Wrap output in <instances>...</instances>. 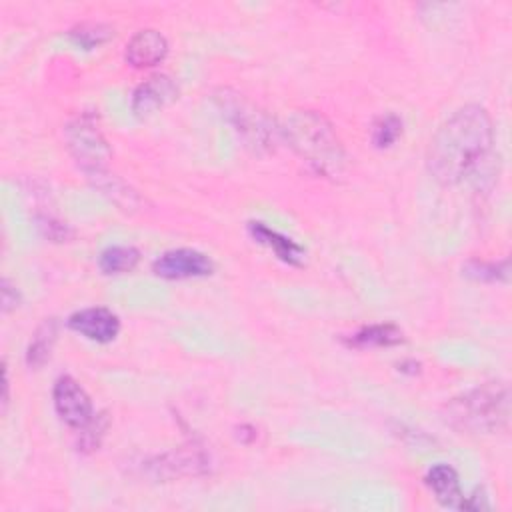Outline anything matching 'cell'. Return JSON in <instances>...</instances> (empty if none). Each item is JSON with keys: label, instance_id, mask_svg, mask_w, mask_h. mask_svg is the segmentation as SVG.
I'll return each mask as SVG.
<instances>
[{"label": "cell", "instance_id": "cell-17", "mask_svg": "<svg viewBox=\"0 0 512 512\" xmlns=\"http://www.w3.org/2000/svg\"><path fill=\"white\" fill-rule=\"evenodd\" d=\"M400 134H402V120L394 114L380 116L372 126V142L378 148L392 146Z\"/></svg>", "mask_w": 512, "mask_h": 512}, {"label": "cell", "instance_id": "cell-18", "mask_svg": "<svg viewBox=\"0 0 512 512\" xmlns=\"http://www.w3.org/2000/svg\"><path fill=\"white\" fill-rule=\"evenodd\" d=\"M56 336V326L54 322H44V326L38 330V334L34 336L30 348H28V364L32 366H40L48 356H50V348Z\"/></svg>", "mask_w": 512, "mask_h": 512}, {"label": "cell", "instance_id": "cell-1", "mask_svg": "<svg viewBox=\"0 0 512 512\" xmlns=\"http://www.w3.org/2000/svg\"><path fill=\"white\" fill-rule=\"evenodd\" d=\"M494 130L482 106L468 104L456 110L432 136L426 152L428 172L442 184H458L486 160Z\"/></svg>", "mask_w": 512, "mask_h": 512}, {"label": "cell", "instance_id": "cell-16", "mask_svg": "<svg viewBox=\"0 0 512 512\" xmlns=\"http://www.w3.org/2000/svg\"><path fill=\"white\" fill-rule=\"evenodd\" d=\"M140 260V252L132 246H112L100 254L98 266L104 274L130 272Z\"/></svg>", "mask_w": 512, "mask_h": 512}, {"label": "cell", "instance_id": "cell-10", "mask_svg": "<svg viewBox=\"0 0 512 512\" xmlns=\"http://www.w3.org/2000/svg\"><path fill=\"white\" fill-rule=\"evenodd\" d=\"M168 54L166 38L152 28L136 32L126 44V62L134 68L156 66Z\"/></svg>", "mask_w": 512, "mask_h": 512}, {"label": "cell", "instance_id": "cell-8", "mask_svg": "<svg viewBox=\"0 0 512 512\" xmlns=\"http://www.w3.org/2000/svg\"><path fill=\"white\" fill-rule=\"evenodd\" d=\"M178 96V86L174 80L166 74H154L142 84L132 94V110L138 116H150L170 102H174Z\"/></svg>", "mask_w": 512, "mask_h": 512}, {"label": "cell", "instance_id": "cell-20", "mask_svg": "<svg viewBox=\"0 0 512 512\" xmlns=\"http://www.w3.org/2000/svg\"><path fill=\"white\" fill-rule=\"evenodd\" d=\"M466 274H470V276H476V278H490V280H494V278H498V264H484V262H470L468 266H466Z\"/></svg>", "mask_w": 512, "mask_h": 512}, {"label": "cell", "instance_id": "cell-19", "mask_svg": "<svg viewBox=\"0 0 512 512\" xmlns=\"http://www.w3.org/2000/svg\"><path fill=\"white\" fill-rule=\"evenodd\" d=\"M70 36L84 48H92L110 38V28L100 22H86V24H80L78 28H74L70 32Z\"/></svg>", "mask_w": 512, "mask_h": 512}, {"label": "cell", "instance_id": "cell-7", "mask_svg": "<svg viewBox=\"0 0 512 512\" xmlns=\"http://www.w3.org/2000/svg\"><path fill=\"white\" fill-rule=\"evenodd\" d=\"M156 276L166 280H182V278H198L212 272V262L206 254L192 248L168 250L158 256L152 264Z\"/></svg>", "mask_w": 512, "mask_h": 512}, {"label": "cell", "instance_id": "cell-4", "mask_svg": "<svg viewBox=\"0 0 512 512\" xmlns=\"http://www.w3.org/2000/svg\"><path fill=\"white\" fill-rule=\"evenodd\" d=\"M216 104L248 148H252L254 152L274 150L278 128L264 110H260L242 94L230 90H222L216 96Z\"/></svg>", "mask_w": 512, "mask_h": 512}, {"label": "cell", "instance_id": "cell-15", "mask_svg": "<svg viewBox=\"0 0 512 512\" xmlns=\"http://www.w3.org/2000/svg\"><path fill=\"white\" fill-rule=\"evenodd\" d=\"M88 178L94 180L96 188L100 192H104L110 200H114L116 204L124 206V208H134L138 204V196L132 188H128L120 178H116L114 174L110 176L106 170H100V172H94V174H88Z\"/></svg>", "mask_w": 512, "mask_h": 512}, {"label": "cell", "instance_id": "cell-2", "mask_svg": "<svg viewBox=\"0 0 512 512\" xmlns=\"http://www.w3.org/2000/svg\"><path fill=\"white\" fill-rule=\"evenodd\" d=\"M284 136L292 150L318 174L338 176L346 156L332 124L318 112L298 110L284 124Z\"/></svg>", "mask_w": 512, "mask_h": 512}, {"label": "cell", "instance_id": "cell-3", "mask_svg": "<svg viewBox=\"0 0 512 512\" xmlns=\"http://www.w3.org/2000/svg\"><path fill=\"white\" fill-rule=\"evenodd\" d=\"M446 420L468 434L500 432L510 414L508 388L502 382H486L446 404Z\"/></svg>", "mask_w": 512, "mask_h": 512}, {"label": "cell", "instance_id": "cell-6", "mask_svg": "<svg viewBox=\"0 0 512 512\" xmlns=\"http://www.w3.org/2000/svg\"><path fill=\"white\" fill-rule=\"evenodd\" d=\"M56 414L70 428H86L92 422L94 410L84 388L70 376H60L52 390Z\"/></svg>", "mask_w": 512, "mask_h": 512}, {"label": "cell", "instance_id": "cell-21", "mask_svg": "<svg viewBox=\"0 0 512 512\" xmlns=\"http://www.w3.org/2000/svg\"><path fill=\"white\" fill-rule=\"evenodd\" d=\"M2 310L8 312L12 308H16V302H18V294H16V288L12 290L10 282L8 280H2Z\"/></svg>", "mask_w": 512, "mask_h": 512}, {"label": "cell", "instance_id": "cell-12", "mask_svg": "<svg viewBox=\"0 0 512 512\" xmlns=\"http://www.w3.org/2000/svg\"><path fill=\"white\" fill-rule=\"evenodd\" d=\"M426 484L434 492L436 500L446 508H460L462 510V490L458 482V474L448 464H436L426 474Z\"/></svg>", "mask_w": 512, "mask_h": 512}, {"label": "cell", "instance_id": "cell-14", "mask_svg": "<svg viewBox=\"0 0 512 512\" xmlns=\"http://www.w3.org/2000/svg\"><path fill=\"white\" fill-rule=\"evenodd\" d=\"M402 330L394 324H374L358 330L348 344L356 348H370V346H394L402 342Z\"/></svg>", "mask_w": 512, "mask_h": 512}, {"label": "cell", "instance_id": "cell-9", "mask_svg": "<svg viewBox=\"0 0 512 512\" xmlns=\"http://www.w3.org/2000/svg\"><path fill=\"white\" fill-rule=\"evenodd\" d=\"M68 326L94 342H110L120 330V320L112 310L94 306L74 312L68 318Z\"/></svg>", "mask_w": 512, "mask_h": 512}, {"label": "cell", "instance_id": "cell-13", "mask_svg": "<svg viewBox=\"0 0 512 512\" xmlns=\"http://www.w3.org/2000/svg\"><path fill=\"white\" fill-rule=\"evenodd\" d=\"M248 230H250V234H252L260 244L272 248L282 260H286V262H290V264H298V262L302 260V248H300L294 240L282 236L280 232L270 230V228L264 226L262 222H250V224H248Z\"/></svg>", "mask_w": 512, "mask_h": 512}, {"label": "cell", "instance_id": "cell-11", "mask_svg": "<svg viewBox=\"0 0 512 512\" xmlns=\"http://www.w3.org/2000/svg\"><path fill=\"white\" fill-rule=\"evenodd\" d=\"M206 456L196 450H176L158 456L150 464L154 478H174V476H196L206 470Z\"/></svg>", "mask_w": 512, "mask_h": 512}, {"label": "cell", "instance_id": "cell-5", "mask_svg": "<svg viewBox=\"0 0 512 512\" xmlns=\"http://www.w3.org/2000/svg\"><path fill=\"white\" fill-rule=\"evenodd\" d=\"M66 144L76 162L82 166L86 174H94L106 170L110 160V148L98 130V126L90 118L72 120L66 130Z\"/></svg>", "mask_w": 512, "mask_h": 512}]
</instances>
